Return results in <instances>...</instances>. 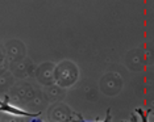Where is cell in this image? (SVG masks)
<instances>
[{"instance_id": "cell-1", "label": "cell", "mask_w": 154, "mask_h": 122, "mask_svg": "<svg viewBox=\"0 0 154 122\" xmlns=\"http://www.w3.org/2000/svg\"><path fill=\"white\" fill-rule=\"evenodd\" d=\"M0 112H5L8 114H13V116H21V117H36V114H30L28 112L19 109V108H15L13 105L8 103H2L0 105Z\"/></svg>"}, {"instance_id": "cell-2", "label": "cell", "mask_w": 154, "mask_h": 122, "mask_svg": "<svg viewBox=\"0 0 154 122\" xmlns=\"http://www.w3.org/2000/svg\"><path fill=\"white\" fill-rule=\"evenodd\" d=\"M108 121H109V114H108V116H107V118H106V120H104L103 122H108ZM79 122H87V121H85V120H82V118H80V120H79Z\"/></svg>"}, {"instance_id": "cell-3", "label": "cell", "mask_w": 154, "mask_h": 122, "mask_svg": "<svg viewBox=\"0 0 154 122\" xmlns=\"http://www.w3.org/2000/svg\"><path fill=\"white\" fill-rule=\"evenodd\" d=\"M32 122H42V120H41V118H37V117H33Z\"/></svg>"}, {"instance_id": "cell-4", "label": "cell", "mask_w": 154, "mask_h": 122, "mask_svg": "<svg viewBox=\"0 0 154 122\" xmlns=\"http://www.w3.org/2000/svg\"><path fill=\"white\" fill-rule=\"evenodd\" d=\"M133 122H137V121H136V117L134 116H133Z\"/></svg>"}]
</instances>
